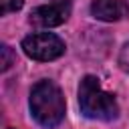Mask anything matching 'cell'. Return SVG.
Masks as SVG:
<instances>
[{
    "label": "cell",
    "instance_id": "cell-1",
    "mask_svg": "<svg viewBox=\"0 0 129 129\" xmlns=\"http://www.w3.org/2000/svg\"><path fill=\"white\" fill-rule=\"evenodd\" d=\"M32 117L42 127H54L64 117V97L52 81H40L30 91Z\"/></svg>",
    "mask_w": 129,
    "mask_h": 129
},
{
    "label": "cell",
    "instance_id": "cell-2",
    "mask_svg": "<svg viewBox=\"0 0 129 129\" xmlns=\"http://www.w3.org/2000/svg\"><path fill=\"white\" fill-rule=\"evenodd\" d=\"M79 105H81L83 115H87L91 119H99V121H111L119 113V107H117V101L113 99V95L105 93L99 79L93 75H87L81 81Z\"/></svg>",
    "mask_w": 129,
    "mask_h": 129
},
{
    "label": "cell",
    "instance_id": "cell-3",
    "mask_svg": "<svg viewBox=\"0 0 129 129\" xmlns=\"http://www.w3.org/2000/svg\"><path fill=\"white\" fill-rule=\"evenodd\" d=\"M22 50L34 60H54L64 52V42L52 32H34L22 40Z\"/></svg>",
    "mask_w": 129,
    "mask_h": 129
},
{
    "label": "cell",
    "instance_id": "cell-4",
    "mask_svg": "<svg viewBox=\"0 0 129 129\" xmlns=\"http://www.w3.org/2000/svg\"><path fill=\"white\" fill-rule=\"evenodd\" d=\"M67 18H69V6L67 4H56V2L38 6L30 12V22L36 24V26H44V28L58 26Z\"/></svg>",
    "mask_w": 129,
    "mask_h": 129
},
{
    "label": "cell",
    "instance_id": "cell-5",
    "mask_svg": "<svg viewBox=\"0 0 129 129\" xmlns=\"http://www.w3.org/2000/svg\"><path fill=\"white\" fill-rule=\"evenodd\" d=\"M91 12L99 20L115 22L129 14V4L125 0H95L91 4Z\"/></svg>",
    "mask_w": 129,
    "mask_h": 129
},
{
    "label": "cell",
    "instance_id": "cell-6",
    "mask_svg": "<svg viewBox=\"0 0 129 129\" xmlns=\"http://www.w3.org/2000/svg\"><path fill=\"white\" fill-rule=\"evenodd\" d=\"M0 56H2V60H0L2 71H8V69L14 64V60H16V56H14V52H12V48H10L8 44H4V46L0 48Z\"/></svg>",
    "mask_w": 129,
    "mask_h": 129
},
{
    "label": "cell",
    "instance_id": "cell-7",
    "mask_svg": "<svg viewBox=\"0 0 129 129\" xmlns=\"http://www.w3.org/2000/svg\"><path fill=\"white\" fill-rule=\"evenodd\" d=\"M22 4H24V0H0L2 14H8V12H14V10H18Z\"/></svg>",
    "mask_w": 129,
    "mask_h": 129
},
{
    "label": "cell",
    "instance_id": "cell-8",
    "mask_svg": "<svg viewBox=\"0 0 129 129\" xmlns=\"http://www.w3.org/2000/svg\"><path fill=\"white\" fill-rule=\"evenodd\" d=\"M119 62H121V67L129 73V44H125V46H123L121 56H119Z\"/></svg>",
    "mask_w": 129,
    "mask_h": 129
},
{
    "label": "cell",
    "instance_id": "cell-9",
    "mask_svg": "<svg viewBox=\"0 0 129 129\" xmlns=\"http://www.w3.org/2000/svg\"><path fill=\"white\" fill-rule=\"evenodd\" d=\"M56 4H64V2H69V0H54Z\"/></svg>",
    "mask_w": 129,
    "mask_h": 129
}]
</instances>
